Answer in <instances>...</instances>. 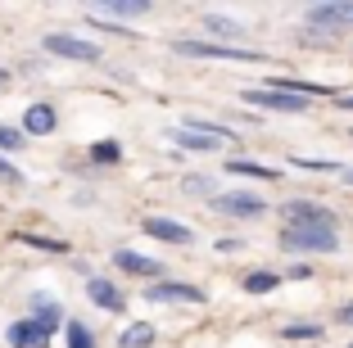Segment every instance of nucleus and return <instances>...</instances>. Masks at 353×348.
I'll use <instances>...</instances> for the list:
<instances>
[{
    "label": "nucleus",
    "instance_id": "nucleus-15",
    "mask_svg": "<svg viewBox=\"0 0 353 348\" xmlns=\"http://www.w3.org/2000/svg\"><path fill=\"white\" fill-rule=\"evenodd\" d=\"M100 14H109V19H141V14H150V0H104Z\"/></svg>",
    "mask_w": 353,
    "mask_h": 348
},
{
    "label": "nucleus",
    "instance_id": "nucleus-4",
    "mask_svg": "<svg viewBox=\"0 0 353 348\" xmlns=\"http://www.w3.org/2000/svg\"><path fill=\"white\" fill-rule=\"evenodd\" d=\"M46 50L59 54V59H77V63H100V45L95 41H82V37H73V32H50L46 37Z\"/></svg>",
    "mask_w": 353,
    "mask_h": 348
},
{
    "label": "nucleus",
    "instance_id": "nucleus-22",
    "mask_svg": "<svg viewBox=\"0 0 353 348\" xmlns=\"http://www.w3.org/2000/svg\"><path fill=\"white\" fill-rule=\"evenodd\" d=\"M186 195H213V181H208V176H186Z\"/></svg>",
    "mask_w": 353,
    "mask_h": 348
},
{
    "label": "nucleus",
    "instance_id": "nucleus-6",
    "mask_svg": "<svg viewBox=\"0 0 353 348\" xmlns=\"http://www.w3.org/2000/svg\"><path fill=\"white\" fill-rule=\"evenodd\" d=\"M245 104H259V109H272V113H303V109H308V95L263 86V91H245Z\"/></svg>",
    "mask_w": 353,
    "mask_h": 348
},
{
    "label": "nucleus",
    "instance_id": "nucleus-14",
    "mask_svg": "<svg viewBox=\"0 0 353 348\" xmlns=\"http://www.w3.org/2000/svg\"><path fill=\"white\" fill-rule=\"evenodd\" d=\"M204 32H208V37H218V45H236L240 37H245V28H240V23L218 19V14H208V19H204Z\"/></svg>",
    "mask_w": 353,
    "mask_h": 348
},
{
    "label": "nucleus",
    "instance_id": "nucleus-16",
    "mask_svg": "<svg viewBox=\"0 0 353 348\" xmlns=\"http://www.w3.org/2000/svg\"><path fill=\"white\" fill-rule=\"evenodd\" d=\"M227 172L231 176H259V181H276V167H263V163H250V158H231L227 163Z\"/></svg>",
    "mask_w": 353,
    "mask_h": 348
},
{
    "label": "nucleus",
    "instance_id": "nucleus-25",
    "mask_svg": "<svg viewBox=\"0 0 353 348\" xmlns=\"http://www.w3.org/2000/svg\"><path fill=\"white\" fill-rule=\"evenodd\" d=\"M322 330L317 326H285V339H317Z\"/></svg>",
    "mask_w": 353,
    "mask_h": 348
},
{
    "label": "nucleus",
    "instance_id": "nucleus-10",
    "mask_svg": "<svg viewBox=\"0 0 353 348\" xmlns=\"http://www.w3.org/2000/svg\"><path fill=\"white\" fill-rule=\"evenodd\" d=\"M141 226H145L154 240H163V245H195V231L181 226V222H172V217H145Z\"/></svg>",
    "mask_w": 353,
    "mask_h": 348
},
{
    "label": "nucleus",
    "instance_id": "nucleus-19",
    "mask_svg": "<svg viewBox=\"0 0 353 348\" xmlns=\"http://www.w3.org/2000/svg\"><path fill=\"white\" fill-rule=\"evenodd\" d=\"M91 158L95 163H118V158H123V145L118 141H100V145H91Z\"/></svg>",
    "mask_w": 353,
    "mask_h": 348
},
{
    "label": "nucleus",
    "instance_id": "nucleus-12",
    "mask_svg": "<svg viewBox=\"0 0 353 348\" xmlns=\"http://www.w3.org/2000/svg\"><path fill=\"white\" fill-rule=\"evenodd\" d=\"M114 263L123 267V272H132V276H159V272H163L159 258H145V254H136V249H114Z\"/></svg>",
    "mask_w": 353,
    "mask_h": 348
},
{
    "label": "nucleus",
    "instance_id": "nucleus-3",
    "mask_svg": "<svg viewBox=\"0 0 353 348\" xmlns=\"http://www.w3.org/2000/svg\"><path fill=\"white\" fill-rule=\"evenodd\" d=\"M176 54H190V59H240V63H259L263 54L250 45H218V41H172Z\"/></svg>",
    "mask_w": 353,
    "mask_h": 348
},
{
    "label": "nucleus",
    "instance_id": "nucleus-7",
    "mask_svg": "<svg viewBox=\"0 0 353 348\" xmlns=\"http://www.w3.org/2000/svg\"><path fill=\"white\" fill-rule=\"evenodd\" d=\"M308 23L312 28H353V0H326V5H308Z\"/></svg>",
    "mask_w": 353,
    "mask_h": 348
},
{
    "label": "nucleus",
    "instance_id": "nucleus-1",
    "mask_svg": "<svg viewBox=\"0 0 353 348\" xmlns=\"http://www.w3.org/2000/svg\"><path fill=\"white\" fill-rule=\"evenodd\" d=\"M168 141L181 145V150H195V154H213L222 145H231V127H218V123H204V118H190L186 127H172Z\"/></svg>",
    "mask_w": 353,
    "mask_h": 348
},
{
    "label": "nucleus",
    "instance_id": "nucleus-26",
    "mask_svg": "<svg viewBox=\"0 0 353 348\" xmlns=\"http://www.w3.org/2000/svg\"><path fill=\"white\" fill-rule=\"evenodd\" d=\"M236 249H245L240 240H218V254H236Z\"/></svg>",
    "mask_w": 353,
    "mask_h": 348
},
{
    "label": "nucleus",
    "instance_id": "nucleus-24",
    "mask_svg": "<svg viewBox=\"0 0 353 348\" xmlns=\"http://www.w3.org/2000/svg\"><path fill=\"white\" fill-rule=\"evenodd\" d=\"M0 181H10V185H23V172L10 163V158H0Z\"/></svg>",
    "mask_w": 353,
    "mask_h": 348
},
{
    "label": "nucleus",
    "instance_id": "nucleus-28",
    "mask_svg": "<svg viewBox=\"0 0 353 348\" xmlns=\"http://www.w3.org/2000/svg\"><path fill=\"white\" fill-rule=\"evenodd\" d=\"M344 185H353V167H344Z\"/></svg>",
    "mask_w": 353,
    "mask_h": 348
},
{
    "label": "nucleus",
    "instance_id": "nucleus-9",
    "mask_svg": "<svg viewBox=\"0 0 353 348\" xmlns=\"http://www.w3.org/2000/svg\"><path fill=\"white\" fill-rule=\"evenodd\" d=\"M150 303H204V289L186 285V280H163V285H145Z\"/></svg>",
    "mask_w": 353,
    "mask_h": 348
},
{
    "label": "nucleus",
    "instance_id": "nucleus-17",
    "mask_svg": "<svg viewBox=\"0 0 353 348\" xmlns=\"http://www.w3.org/2000/svg\"><path fill=\"white\" fill-rule=\"evenodd\" d=\"M118 344H123V348H141V344H154V326H150V321H141V326H127Z\"/></svg>",
    "mask_w": 353,
    "mask_h": 348
},
{
    "label": "nucleus",
    "instance_id": "nucleus-2",
    "mask_svg": "<svg viewBox=\"0 0 353 348\" xmlns=\"http://www.w3.org/2000/svg\"><path fill=\"white\" fill-rule=\"evenodd\" d=\"M281 249H290V254H335L340 236L322 231V226H285L281 231Z\"/></svg>",
    "mask_w": 353,
    "mask_h": 348
},
{
    "label": "nucleus",
    "instance_id": "nucleus-5",
    "mask_svg": "<svg viewBox=\"0 0 353 348\" xmlns=\"http://www.w3.org/2000/svg\"><path fill=\"white\" fill-rule=\"evenodd\" d=\"M281 213H285V226H322V231H335V213L322 204H312V199H290Z\"/></svg>",
    "mask_w": 353,
    "mask_h": 348
},
{
    "label": "nucleus",
    "instance_id": "nucleus-27",
    "mask_svg": "<svg viewBox=\"0 0 353 348\" xmlns=\"http://www.w3.org/2000/svg\"><path fill=\"white\" fill-rule=\"evenodd\" d=\"M340 321H349V326H353V303H349V307H340Z\"/></svg>",
    "mask_w": 353,
    "mask_h": 348
},
{
    "label": "nucleus",
    "instance_id": "nucleus-11",
    "mask_svg": "<svg viewBox=\"0 0 353 348\" xmlns=\"http://www.w3.org/2000/svg\"><path fill=\"white\" fill-rule=\"evenodd\" d=\"M54 109L50 104H28V113H23V136H50L54 132Z\"/></svg>",
    "mask_w": 353,
    "mask_h": 348
},
{
    "label": "nucleus",
    "instance_id": "nucleus-18",
    "mask_svg": "<svg viewBox=\"0 0 353 348\" xmlns=\"http://www.w3.org/2000/svg\"><path fill=\"white\" fill-rule=\"evenodd\" d=\"M276 285H281V276H272V272H250V276H245V289H250V294H272Z\"/></svg>",
    "mask_w": 353,
    "mask_h": 348
},
{
    "label": "nucleus",
    "instance_id": "nucleus-20",
    "mask_svg": "<svg viewBox=\"0 0 353 348\" xmlns=\"http://www.w3.org/2000/svg\"><path fill=\"white\" fill-rule=\"evenodd\" d=\"M68 348H95L91 330H86L82 321H68Z\"/></svg>",
    "mask_w": 353,
    "mask_h": 348
},
{
    "label": "nucleus",
    "instance_id": "nucleus-21",
    "mask_svg": "<svg viewBox=\"0 0 353 348\" xmlns=\"http://www.w3.org/2000/svg\"><path fill=\"white\" fill-rule=\"evenodd\" d=\"M23 145L28 141H23L19 127H0V150H23Z\"/></svg>",
    "mask_w": 353,
    "mask_h": 348
},
{
    "label": "nucleus",
    "instance_id": "nucleus-29",
    "mask_svg": "<svg viewBox=\"0 0 353 348\" xmlns=\"http://www.w3.org/2000/svg\"><path fill=\"white\" fill-rule=\"evenodd\" d=\"M5 77H10V72H5V68H0V82H5Z\"/></svg>",
    "mask_w": 353,
    "mask_h": 348
},
{
    "label": "nucleus",
    "instance_id": "nucleus-13",
    "mask_svg": "<svg viewBox=\"0 0 353 348\" xmlns=\"http://www.w3.org/2000/svg\"><path fill=\"white\" fill-rule=\"evenodd\" d=\"M86 294H91V303L104 307V312H118V307H123V289H118L114 280H100V276H95L91 285H86Z\"/></svg>",
    "mask_w": 353,
    "mask_h": 348
},
{
    "label": "nucleus",
    "instance_id": "nucleus-23",
    "mask_svg": "<svg viewBox=\"0 0 353 348\" xmlns=\"http://www.w3.org/2000/svg\"><path fill=\"white\" fill-rule=\"evenodd\" d=\"M299 167H308V172H335V163L331 158H294Z\"/></svg>",
    "mask_w": 353,
    "mask_h": 348
},
{
    "label": "nucleus",
    "instance_id": "nucleus-8",
    "mask_svg": "<svg viewBox=\"0 0 353 348\" xmlns=\"http://www.w3.org/2000/svg\"><path fill=\"white\" fill-rule=\"evenodd\" d=\"M213 208L227 217H263L268 213V204H263L259 195H250V190H227V195H213Z\"/></svg>",
    "mask_w": 353,
    "mask_h": 348
}]
</instances>
